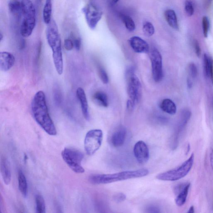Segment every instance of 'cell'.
Here are the masks:
<instances>
[{
    "instance_id": "ffe728a7",
    "label": "cell",
    "mask_w": 213,
    "mask_h": 213,
    "mask_svg": "<svg viewBox=\"0 0 213 213\" xmlns=\"http://www.w3.org/2000/svg\"><path fill=\"white\" fill-rule=\"evenodd\" d=\"M190 186V183H186L185 187L179 194H177V196L175 199V203L177 206L180 207L185 205L186 201L188 195Z\"/></svg>"
},
{
    "instance_id": "3957f363",
    "label": "cell",
    "mask_w": 213,
    "mask_h": 213,
    "mask_svg": "<svg viewBox=\"0 0 213 213\" xmlns=\"http://www.w3.org/2000/svg\"><path fill=\"white\" fill-rule=\"evenodd\" d=\"M149 173V171L148 170L142 169L137 170L124 171L112 174L94 175L89 176V181L93 185H104L144 177Z\"/></svg>"
},
{
    "instance_id": "74e56055",
    "label": "cell",
    "mask_w": 213,
    "mask_h": 213,
    "mask_svg": "<svg viewBox=\"0 0 213 213\" xmlns=\"http://www.w3.org/2000/svg\"><path fill=\"white\" fill-rule=\"evenodd\" d=\"M210 161L211 169L213 171V149L211 148L210 152Z\"/></svg>"
},
{
    "instance_id": "7a4b0ae2",
    "label": "cell",
    "mask_w": 213,
    "mask_h": 213,
    "mask_svg": "<svg viewBox=\"0 0 213 213\" xmlns=\"http://www.w3.org/2000/svg\"><path fill=\"white\" fill-rule=\"evenodd\" d=\"M46 36L48 44L52 51L53 60L58 74L61 75L63 73L62 49L61 40L56 23L53 20L48 25Z\"/></svg>"
},
{
    "instance_id": "277c9868",
    "label": "cell",
    "mask_w": 213,
    "mask_h": 213,
    "mask_svg": "<svg viewBox=\"0 0 213 213\" xmlns=\"http://www.w3.org/2000/svg\"><path fill=\"white\" fill-rule=\"evenodd\" d=\"M21 3L23 19L20 33L23 37H28L32 34L36 26V8L31 0H22Z\"/></svg>"
},
{
    "instance_id": "30bf717a",
    "label": "cell",
    "mask_w": 213,
    "mask_h": 213,
    "mask_svg": "<svg viewBox=\"0 0 213 213\" xmlns=\"http://www.w3.org/2000/svg\"><path fill=\"white\" fill-rule=\"evenodd\" d=\"M150 58L152 63V76L156 82L162 80L163 77L162 59L160 53L156 49L151 52Z\"/></svg>"
},
{
    "instance_id": "f546056e",
    "label": "cell",
    "mask_w": 213,
    "mask_h": 213,
    "mask_svg": "<svg viewBox=\"0 0 213 213\" xmlns=\"http://www.w3.org/2000/svg\"><path fill=\"white\" fill-rule=\"evenodd\" d=\"M203 32L204 36L207 38L210 29V21L206 16H204L202 20Z\"/></svg>"
},
{
    "instance_id": "ac0fdd59",
    "label": "cell",
    "mask_w": 213,
    "mask_h": 213,
    "mask_svg": "<svg viewBox=\"0 0 213 213\" xmlns=\"http://www.w3.org/2000/svg\"><path fill=\"white\" fill-rule=\"evenodd\" d=\"M165 16L169 26L174 29L178 30V22L175 11L173 10L167 9L165 13Z\"/></svg>"
},
{
    "instance_id": "7c38bea8",
    "label": "cell",
    "mask_w": 213,
    "mask_h": 213,
    "mask_svg": "<svg viewBox=\"0 0 213 213\" xmlns=\"http://www.w3.org/2000/svg\"><path fill=\"white\" fill-rule=\"evenodd\" d=\"M126 135V129L122 126L118 127L112 134L109 138V142L114 147H120L124 144Z\"/></svg>"
},
{
    "instance_id": "9c48e42d",
    "label": "cell",
    "mask_w": 213,
    "mask_h": 213,
    "mask_svg": "<svg viewBox=\"0 0 213 213\" xmlns=\"http://www.w3.org/2000/svg\"><path fill=\"white\" fill-rule=\"evenodd\" d=\"M88 26L94 30L101 18L102 12L95 5L89 3L82 9Z\"/></svg>"
},
{
    "instance_id": "f35d334b",
    "label": "cell",
    "mask_w": 213,
    "mask_h": 213,
    "mask_svg": "<svg viewBox=\"0 0 213 213\" xmlns=\"http://www.w3.org/2000/svg\"><path fill=\"white\" fill-rule=\"evenodd\" d=\"M195 212V208L194 206H191L189 209V211H188V213H193Z\"/></svg>"
},
{
    "instance_id": "5bb4252c",
    "label": "cell",
    "mask_w": 213,
    "mask_h": 213,
    "mask_svg": "<svg viewBox=\"0 0 213 213\" xmlns=\"http://www.w3.org/2000/svg\"><path fill=\"white\" fill-rule=\"evenodd\" d=\"M14 56L8 52L0 53V68L2 71H8L13 67L15 63Z\"/></svg>"
},
{
    "instance_id": "4dcf8cb0",
    "label": "cell",
    "mask_w": 213,
    "mask_h": 213,
    "mask_svg": "<svg viewBox=\"0 0 213 213\" xmlns=\"http://www.w3.org/2000/svg\"><path fill=\"white\" fill-rule=\"evenodd\" d=\"M189 70L191 78L194 79H196L197 77L198 71L197 67L195 64L194 63H190L189 65Z\"/></svg>"
},
{
    "instance_id": "cb8c5ba5",
    "label": "cell",
    "mask_w": 213,
    "mask_h": 213,
    "mask_svg": "<svg viewBox=\"0 0 213 213\" xmlns=\"http://www.w3.org/2000/svg\"><path fill=\"white\" fill-rule=\"evenodd\" d=\"M93 99L99 105L104 107L108 106V100L107 94L103 92L98 91L94 93Z\"/></svg>"
},
{
    "instance_id": "e0dca14e",
    "label": "cell",
    "mask_w": 213,
    "mask_h": 213,
    "mask_svg": "<svg viewBox=\"0 0 213 213\" xmlns=\"http://www.w3.org/2000/svg\"><path fill=\"white\" fill-rule=\"evenodd\" d=\"M1 171L4 182L6 185L11 182V175L8 162L6 158L3 157L1 161Z\"/></svg>"
},
{
    "instance_id": "b9f144b4",
    "label": "cell",
    "mask_w": 213,
    "mask_h": 213,
    "mask_svg": "<svg viewBox=\"0 0 213 213\" xmlns=\"http://www.w3.org/2000/svg\"><path fill=\"white\" fill-rule=\"evenodd\" d=\"M3 38V36L2 33H1V34H0V40H1V41H2Z\"/></svg>"
},
{
    "instance_id": "ab89813d",
    "label": "cell",
    "mask_w": 213,
    "mask_h": 213,
    "mask_svg": "<svg viewBox=\"0 0 213 213\" xmlns=\"http://www.w3.org/2000/svg\"><path fill=\"white\" fill-rule=\"evenodd\" d=\"M119 0H110V3L112 5H114L116 4L119 1Z\"/></svg>"
},
{
    "instance_id": "e575fe53",
    "label": "cell",
    "mask_w": 213,
    "mask_h": 213,
    "mask_svg": "<svg viewBox=\"0 0 213 213\" xmlns=\"http://www.w3.org/2000/svg\"><path fill=\"white\" fill-rule=\"evenodd\" d=\"M194 46L195 48V52L198 57H200L201 55V49L200 44L197 40H195L194 41Z\"/></svg>"
},
{
    "instance_id": "44dd1931",
    "label": "cell",
    "mask_w": 213,
    "mask_h": 213,
    "mask_svg": "<svg viewBox=\"0 0 213 213\" xmlns=\"http://www.w3.org/2000/svg\"><path fill=\"white\" fill-rule=\"evenodd\" d=\"M52 3L51 0H45V5L43 9V17L44 23L48 25L52 21Z\"/></svg>"
},
{
    "instance_id": "2e32d148",
    "label": "cell",
    "mask_w": 213,
    "mask_h": 213,
    "mask_svg": "<svg viewBox=\"0 0 213 213\" xmlns=\"http://www.w3.org/2000/svg\"><path fill=\"white\" fill-rule=\"evenodd\" d=\"M191 113L190 111L185 109L183 111L181 114V119L179 123L178 127L177 130H176V135H175V141L176 144L178 143V140L180 134L181 133L184 128L186 127V124L188 123L191 117Z\"/></svg>"
},
{
    "instance_id": "f1b7e54d",
    "label": "cell",
    "mask_w": 213,
    "mask_h": 213,
    "mask_svg": "<svg viewBox=\"0 0 213 213\" xmlns=\"http://www.w3.org/2000/svg\"><path fill=\"white\" fill-rule=\"evenodd\" d=\"M185 10L188 16H191L194 14L195 8L193 3L191 0H186L185 2Z\"/></svg>"
},
{
    "instance_id": "d6986e66",
    "label": "cell",
    "mask_w": 213,
    "mask_h": 213,
    "mask_svg": "<svg viewBox=\"0 0 213 213\" xmlns=\"http://www.w3.org/2000/svg\"><path fill=\"white\" fill-rule=\"evenodd\" d=\"M160 108L164 112L171 115H173L176 113V104L170 99H164L161 103Z\"/></svg>"
},
{
    "instance_id": "603a6c76",
    "label": "cell",
    "mask_w": 213,
    "mask_h": 213,
    "mask_svg": "<svg viewBox=\"0 0 213 213\" xmlns=\"http://www.w3.org/2000/svg\"><path fill=\"white\" fill-rule=\"evenodd\" d=\"M8 8L10 12L16 17H20L22 13L21 2L18 0H11L8 3Z\"/></svg>"
},
{
    "instance_id": "8fae6325",
    "label": "cell",
    "mask_w": 213,
    "mask_h": 213,
    "mask_svg": "<svg viewBox=\"0 0 213 213\" xmlns=\"http://www.w3.org/2000/svg\"><path fill=\"white\" fill-rule=\"evenodd\" d=\"M134 154L137 162L140 164L147 163L150 157L149 150L144 142L139 141L134 145Z\"/></svg>"
},
{
    "instance_id": "9a60e30c",
    "label": "cell",
    "mask_w": 213,
    "mask_h": 213,
    "mask_svg": "<svg viewBox=\"0 0 213 213\" xmlns=\"http://www.w3.org/2000/svg\"><path fill=\"white\" fill-rule=\"evenodd\" d=\"M77 96L81 104L82 111L84 118L87 120L89 119V107L86 96L84 90L81 88H79L76 91Z\"/></svg>"
},
{
    "instance_id": "52a82bcc",
    "label": "cell",
    "mask_w": 213,
    "mask_h": 213,
    "mask_svg": "<svg viewBox=\"0 0 213 213\" xmlns=\"http://www.w3.org/2000/svg\"><path fill=\"white\" fill-rule=\"evenodd\" d=\"M103 132L101 129L90 130L87 132L84 140V147L87 155H94L101 146Z\"/></svg>"
},
{
    "instance_id": "6da1fadb",
    "label": "cell",
    "mask_w": 213,
    "mask_h": 213,
    "mask_svg": "<svg viewBox=\"0 0 213 213\" xmlns=\"http://www.w3.org/2000/svg\"><path fill=\"white\" fill-rule=\"evenodd\" d=\"M31 109L35 120L41 128L50 135H56V128L49 114L45 94L42 91H39L35 94L31 103Z\"/></svg>"
},
{
    "instance_id": "d6a6232c",
    "label": "cell",
    "mask_w": 213,
    "mask_h": 213,
    "mask_svg": "<svg viewBox=\"0 0 213 213\" xmlns=\"http://www.w3.org/2000/svg\"><path fill=\"white\" fill-rule=\"evenodd\" d=\"M113 200L117 203H121L124 201L126 198V196L124 194L122 193H119L114 195L113 196Z\"/></svg>"
},
{
    "instance_id": "4fadbf2b",
    "label": "cell",
    "mask_w": 213,
    "mask_h": 213,
    "mask_svg": "<svg viewBox=\"0 0 213 213\" xmlns=\"http://www.w3.org/2000/svg\"><path fill=\"white\" fill-rule=\"evenodd\" d=\"M130 45L135 52L147 53L149 51V46L145 41L138 36H133L129 40Z\"/></svg>"
},
{
    "instance_id": "83f0119b",
    "label": "cell",
    "mask_w": 213,
    "mask_h": 213,
    "mask_svg": "<svg viewBox=\"0 0 213 213\" xmlns=\"http://www.w3.org/2000/svg\"><path fill=\"white\" fill-rule=\"evenodd\" d=\"M144 34L147 37H150L155 33V29L153 24L149 22H145L142 28Z\"/></svg>"
},
{
    "instance_id": "60d3db41",
    "label": "cell",
    "mask_w": 213,
    "mask_h": 213,
    "mask_svg": "<svg viewBox=\"0 0 213 213\" xmlns=\"http://www.w3.org/2000/svg\"><path fill=\"white\" fill-rule=\"evenodd\" d=\"M28 159V157L27 155L25 154L24 157V162H26Z\"/></svg>"
},
{
    "instance_id": "4316f807",
    "label": "cell",
    "mask_w": 213,
    "mask_h": 213,
    "mask_svg": "<svg viewBox=\"0 0 213 213\" xmlns=\"http://www.w3.org/2000/svg\"><path fill=\"white\" fill-rule=\"evenodd\" d=\"M212 58L209 56L207 54L205 53L203 58L204 73L205 76L207 78H210V69L211 60Z\"/></svg>"
},
{
    "instance_id": "d4e9b609",
    "label": "cell",
    "mask_w": 213,
    "mask_h": 213,
    "mask_svg": "<svg viewBox=\"0 0 213 213\" xmlns=\"http://www.w3.org/2000/svg\"><path fill=\"white\" fill-rule=\"evenodd\" d=\"M120 17L125 25V27L129 31L132 32L134 31L135 29V24L132 18L128 15L122 14L120 15Z\"/></svg>"
},
{
    "instance_id": "d590c367",
    "label": "cell",
    "mask_w": 213,
    "mask_h": 213,
    "mask_svg": "<svg viewBox=\"0 0 213 213\" xmlns=\"http://www.w3.org/2000/svg\"><path fill=\"white\" fill-rule=\"evenodd\" d=\"M147 212L148 213H159L160 212V209L157 206H149L147 209Z\"/></svg>"
},
{
    "instance_id": "8d00e7d4",
    "label": "cell",
    "mask_w": 213,
    "mask_h": 213,
    "mask_svg": "<svg viewBox=\"0 0 213 213\" xmlns=\"http://www.w3.org/2000/svg\"><path fill=\"white\" fill-rule=\"evenodd\" d=\"M74 46L77 50H80V47H81V41L80 39H74Z\"/></svg>"
},
{
    "instance_id": "836d02e7",
    "label": "cell",
    "mask_w": 213,
    "mask_h": 213,
    "mask_svg": "<svg viewBox=\"0 0 213 213\" xmlns=\"http://www.w3.org/2000/svg\"><path fill=\"white\" fill-rule=\"evenodd\" d=\"M74 47V42L71 40L68 39L64 41V47L68 51L72 50Z\"/></svg>"
},
{
    "instance_id": "7402d4cb",
    "label": "cell",
    "mask_w": 213,
    "mask_h": 213,
    "mask_svg": "<svg viewBox=\"0 0 213 213\" xmlns=\"http://www.w3.org/2000/svg\"><path fill=\"white\" fill-rule=\"evenodd\" d=\"M18 188L23 196L26 197L28 191V184L26 176L21 170L19 171L18 173Z\"/></svg>"
},
{
    "instance_id": "8992f818",
    "label": "cell",
    "mask_w": 213,
    "mask_h": 213,
    "mask_svg": "<svg viewBox=\"0 0 213 213\" xmlns=\"http://www.w3.org/2000/svg\"><path fill=\"white\" fill-rule=\"evenodd\" d=\"M62 157L66 164L76 173H83L85 170L82 165L84 158L82 152L78 150L65 148L61 153Z\"/></svg>"
},
{
    "instance_id": "ba28073f",
    "label": "cell",
    "mask_w": 213,
    "mask_h": 213,
    "mask_svg": "<svg viewBox=\"0 0 213 213\" xmlns=\"http://www.w3.org/2000/svg\"><path fill=\"white\" fill-rule=\"evenodd\" d=\"M128 93L129 96L134 104H135L139 101L142 93V86L139 79L132 70L127 72Z\"/></svg>"
},
{
    "instance_id": "484cf974",
    "label": "cell",
    "mask_w": 213,
    "mask_h": 213,
    "mask_svg": "<svg viewBox=\"0 0 213 213\" xmlns=\"http://www.w3.org/2000/svg\"><path fill=\"white\" fill-rule=\"evenodd\" d=\"M36 201V210L37 213H45V200L42 196L37 195L35 197Z\"/></svg>"
},
{
    "instance_id": "5b68a950",
    "label": "cell",
    "mask_w": 213,
    "mask_h": 213,
    "mask_svg": "<svg viewBox=\"0 0 213 213\" xmlns=\"http://www.w3.org/2000/svg\"><path fill=\"white\" fill-rule=\"evenodd\" d=\"M194 154L192 153L188 159L176 168L160 174L156 176L159 180L165 181H175L185 177L190 172L194 164Z\"/></svg>"
},
{
    "instance_id": "1f68e13d",
    "label": "cell",
    "mask_w": 213,
    "mask_h": 213,
    "mask_svg": "<svg viewBox=\"0 0 213 213\" xmlns=\"http://www.w3.org/2000/svg\"><path fill=\"white\" fill-rule=\"evenodd\" d=\"M99 77L103 84H107L109 82V78L105 70L103 68H100L99 70Z\"/></svg>"
}]
</instances>
